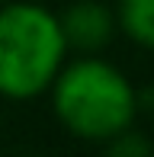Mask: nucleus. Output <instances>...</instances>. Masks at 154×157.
<instances>
[{"label":"nucleus","mask_w":154,"mask_h":157,"mask_svg":"<svg viewBox=\"0 0 154 157\" xmlns=\"http://www.w3.org/2000/svg\"><path fill=\"white\" fill-rule=\"evenodd\" d=\"M48 93L64 132L93 144H106L119 132L132 128L138 116V90L132 80L96 55L64 61Z\"/></svg>","instance_id":"1"},{"label":"nucleus","mask_w":154,"mask_h":157,"mask_svg":"<svg viewBox=\"0 0 154 157\" xmlns=\"http://www.w3.org/2000/svg\"><path fill=\"white\" fill-rule=\"evenodd\" d=\"M67 61L58 13L32 0L0 3V96L36 99L48 93Z\"/></svg>","instance_id":"2"},{"label":"nucleus","mask_w":154,"mask_h":157,"mask_svg":"<svg viewBox=\"0 0 154 157\" xmlns=\"http://www.w3.org/2000/svg\"><path fill=\"white\" fill-rule=\"evenodd\" d=\"M58 23L67 42V52H77V55H100L119 32L116 13L103 0H74L58 16Z\"/></svg>","instance_id":"3"},{"label":"nucleus","mask_w":154,"mask_h":157,"mask_svg":"<svg viewBox=\"0 0 154 157\" xmlns=\"http://www.w3.org/2000/svg\"><path fill=\"white\" fill-rule=\"evenodd\" d=\"M116 29L129 42L154 52V0H116Z\"/></svg>","instance_id":"4"},{"label":"nucleus","mask_w":154,"mask_h":157,"mask_svg":"<svg viewBox=\"0 0 154 157\" xmlns=\"http://www.w3.org/2000/svg\"><path fill=\"white\" fill-rule=\"evenodd\" d=\"M106 151L116 154V157H148L151 154V141L141 132H135V128H125V132H119L116 138L106 141Z\"/></svg>","instance_id":"5"}]
</instances>
